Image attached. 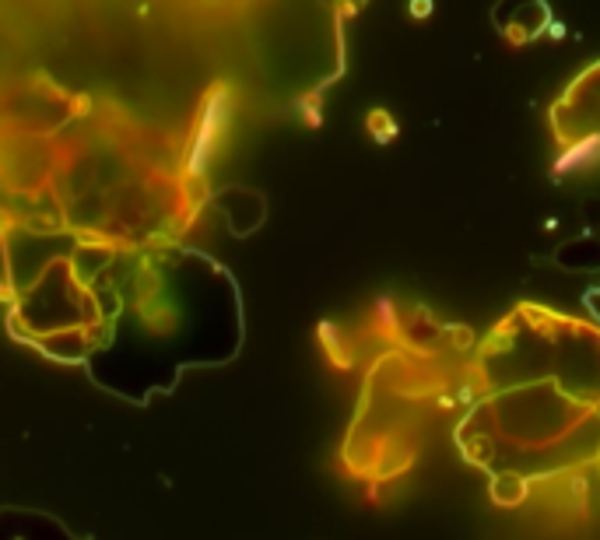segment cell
Masks as SVG:
<instances>
[{
	"label": "cell",
	"mask_w": 600,
	"mask_h": 540,
	"mask_svg": "<svg viewBox=\"0 0 600 540\" xmlns=\"http://www.w3.org/2000/svg\"><path fill=\"white\" fill-rule=\"evenodd\" d=\"M593 165H600V134L565 144V151H562V155L555 158V165H551V175L562 179V175H568V172H583V169H593Z\"/></svg>",
	"instance_id": "cell-1"
},
{
	"label": "cell",
	"mask_w": 600,
	"mask_h": 540,
	"mask_svg": "<svg viewBox=\"0 0 600 540\" xmlns=\"http://www.w3.org/2000/svg\"><path fill=\"white\" fill-rule=\"evenodd\" d=\"M527 498V481L520 477V470H502L492 481V502L499 505H520Z\"/></svg>",
	"instance_id": "cell-2"
},
{
	"label": "cell",
	"mask_w": 600,
	"mask_h": 540,
	"mask_svg": "<svg viewBox=\"0 0 600 540\" xmlns=\"http://www.w3.org/2000/svg\"><path fill=\"white\" fill-rule=\"evenodd\" d=\"M369 130H372V137H376L379 144H386V140L397 137V123H394V119H389V112H383V109H372V112H369Z\"/></svg>",
	"instance_id": "cell-3"
},
{
	"label": "cell",
	"mask_w": 600,
	"mask_h": 540,
	"mask_svg": "<svg viewBox=\"0 0 600 540\" xmlns=\"http://www.w3.org/2000/svg\"><path fill=\"white\" fill-rule=\"evenodd\" d=\"M320 341L326 344V351H330V362L334 365H348V358H344V347H341V334L334 330V323H320Z\"/></svg>",
	"instance_id": "cell-4"
},
{
	"label": "cell",
	"mask_w": 600,
	"mask_h": 540,
	"mask_svg": "<svg viewBox=\"0 0 600 540\" xmlns=\"http://www.w3.org/2000/svg\"><path fill=\"white\" fill-rule=\"evenodd\" d=\"M376 323L386 330V334H394L397 330V309H394V298H376Z\"/></svg>",
	"instance_id": "cell-5"
},
{
	"label": "cell",
	"mask_w": 600,
	"mask_h": 540,
	"mask_svg": "<svg viewBox=\"0 0 600 540\" xmlns=\"http://www.w3.org/2000/svg\"><path fill=\"white\" fill-rule=\"evenodd\" d=\"M407 11H411V18L422 21V18H429V14H432V0H411Z\"/></svg>",
	"instance_id": "cell-6"
},
{
	"label": "cell",
	"mask_w": 600,
	"mask_h": 540,
	"mask_svg": "<svg viewBox=\"0 0 600 540\" xmlns=\"http://www.w3.org/2000/svg\"><path fill=\"white\" fill-rule=\"evenodd\" d=\"M548 36H551V39H562V36H565V25H562V21H551V25H548Z\"/></svg>",
	"instance_id": "cell-7"
}]
</instances>
